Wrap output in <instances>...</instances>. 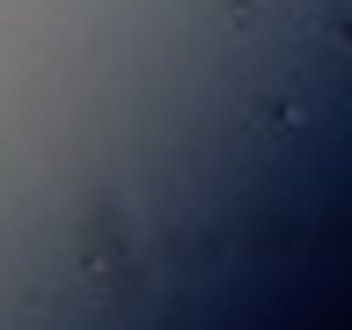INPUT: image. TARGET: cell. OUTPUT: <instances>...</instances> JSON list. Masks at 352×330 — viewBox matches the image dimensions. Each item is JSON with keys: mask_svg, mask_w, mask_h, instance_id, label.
Returning <instances> with one entry per match:
<instances>
[{"mask_svg": "<svg viewBox=\"0 0 352 330\" xmlns=\"http://www.w3.org/2000/svg\"><path fill=\"white\" fill-rule=\"evenodd\" d=\"M81 272L96 294H125L132 286V264H125V220H110V206L81 228Z\"/></svg>", "mask_w": 352, "mask_h": 330, "instance_id": "cell-1", "label": "cell"}]
</instances>
